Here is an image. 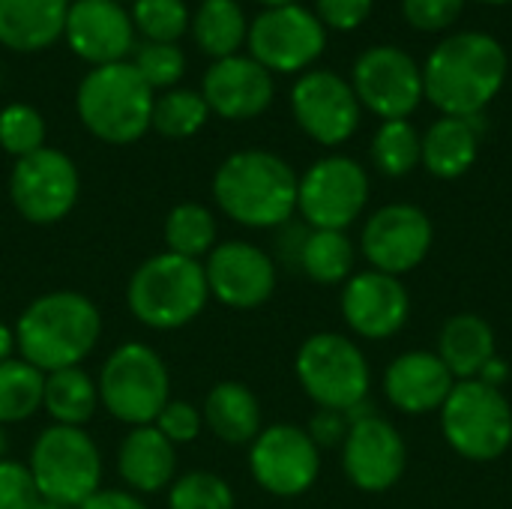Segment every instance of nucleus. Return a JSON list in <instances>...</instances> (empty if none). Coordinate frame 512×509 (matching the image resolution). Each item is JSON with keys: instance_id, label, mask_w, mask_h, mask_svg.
Instances as JSON below:
<instances>
[{"instance_id": "f257e3e1", "label": "nucleus", "mask_w": 512, "mask_h": 509, "mask_svg": "<svg viewBox=\"0 0 512 509\" xmlns=\"http://www.w3.org/2000/svg\"><path fill=\"white\" fill-rule=\"evenodd\" d=\"M507 81V51L492 33L465 30L429 54L423 93L444 117H477Z\"/></svg>"}, {"instance_id": "f03ea898", "label": "nucleus", "mask_w": 512, "mask_h": 509, "mask_svg": "<svg viewBox=\"0 0 512 509\" xmlns=\"http://www.w3.org/2000/svg\"><path fill=\"white\" fill-rule=\"evenodd\" d=\"M102 333L96 303L81 291H48L36 297L15 324L21 360L39 372L72 369L90 357Z\"/></svg>"}, {"instance_id": "7ed1b4c3", "label": "nucleus", "mask_w": 512, "mask_h": 509, "mask_svg": "<svg viewBox=\"0 0 512 509\" xmlns=\"http://www.w3.org/2000/svg\"><path fill=\"white\" fill-rule=\"evenodd\" d=\"M294 168L270 150L231 153L216 177L213 198L219 210L243 228H282L297 213Z\"/></svg>"}, {"instance_id": "20e7f679", "label": "nucleus", "mask_w": 512, "mask_h": 509, "mask_svg": "<svg viewBox=\"0 0 512 509\" xmlns=\"http://www.w3.org/2000/svg\"><path fill=\"white\" fill-rule=\"evenodd\" d=\"M210 300L204 264L174 252L147 258L129 279L126 303L138 324L150 330H180L192 324Z\"/></svg>"}, {"instance_id": "39448f33", "label": "nucleus", "mask_w": 512, "mask_h": 509, "mask_svg": "<svg viewBox=\"0 0 512 509\" xmlns=\"http://www.w3.org/2000/svg\"><path fill=\"white\" fill-rule=\"evenodd\" d=\"M153 90L132 63L93 66L75 96L78 117L105 144H132L150 129Z\"/></svg>"}, {"instance_id": "423d86ee", "label": "nucleus", "mask_w": 512, "mask_h": 509, "mask_svg": "<svg viewBox=\"0 0 512 509\" xmlns=\"http://www.w3.org/2000/svg\"><path fill=\"white\" fill-rule=\"evenodd\" d=\"M99 405L126 426H150L171 402V375L162 357L144 342L111 351L99 372Z\"/></svg>"}, {"instance_id": "0eeeda50", "label": "nucleus", "mask_w": 512, "mask_h": 509, "mask_svg": "<svg viewBox=\"0 0 512 509\" xmlns=\"http://www.w3.org/2000/svg\"><path fill=\"white\" fill-rule=\"evenodd\" d=\"M42 501L78 509L102 483V456L96 441L78 426L45 429L27 462Z\"/></svg>"}, {"instance_id": "6e6552de", "label": "nucleus", "mask_w": 512, "mask_h": 509, "mask_svg": "<svg viewBox=\"0 0 512 509\" xmlns=\"http://www.w3.org/2000/svg\"><path fill=\"white\" fill-rule=\"evenodd\" d=\"M447 444L468 462H495L512 444V408L504 390L483 381H456L441 408Z\"/></svg>"}, {"instance_id": "1a4fd4ad", "label": "nucleus", "mask_w": 512, "mask_h": 509, "mask_svg": "<svg viewBox=\"0 0 512 509\" xmlns=\"http://www.w3.org/2000/svg\"><path fill=\"white\" fill-rule=\"evenodd\" d=\"M303 393L318 408L348 411L369 399V363L360 345L342 333H315L309 336L294 363Z\"/></svg>"}, {"instance_id": "9d476101", "label": "nucleus", "mask_w": 512, "mask_h": 509, "mask_svg": "<svg viewBox=\"0 0 512 509\" xmlns=\"http://www.w3.org/2000/svg\"><path fill=\"white\" fill-rule=\"evenodd\" d=\"M369 201V174L348 156L318 159L297 183V210L315 231H345Z\"/></svg>"}, {"instance_id": "9b49d317", "label": "nucleus", "mask_w": 512, "mask_h": 509, "mask_svg": "<svg viewBox=\"0 0 512 509\" xmlns=\"http://www.w3.org/2000/svg\"><path fill=\"white\" fill-rule=\"evenodd\" d=\"M78 168L54 147H42L24 159H15L9 174V198L30 225H54L66 219L78 201Z\"/></svg>"}, {"instance_id": "f8f14e48", "label": "nucleus", "mask_w": 512, "mask_h": 509, "mask_svg": "<svg viewBox=\"0 0 512 509\" xmlns=\"http://www.w3.org/2000/svg\"><path fill=\"white\" fill-rule=\"evenodd\" d=\"M249 471L264 492L276 498H300L321 474V450L306 429L276 423L261 429L252 441Z\"/></svg>"}, {"instance_id": "ddd939ff", "label": "nucleus", "mask_w": 512, "mask_h": 509, "mask_svg": "<svg viewBox=\"0 0 512 509\" xmlns=\"http://www.w3.org/2000/svg\"><path fill=\"white\" fill-rule=\"evenodd\" d=\"M351 87L360 105L384 120H408L426 99L423 69L408 51L393 45H375L363 51L354 63Z\"/></svg>"}, {"instance_id": "4468645a", "label": "nucleus", "mask_w": 512, "mask_h": 509, "mask_svg": "<svg viewBox=\"0 0 512 509\" xmlns=\"http://www.w3.org/2000/svg\"><path fill=\"white\" fill-rule=\"evenodd\" d=\"M249 51L267 72H300L327 48V30L315 12L291 3L264 9L249 27Z\"/></svg>"}, {"instance_id": "2eb2a0df", "label": "nucleus", "mask_w": 512, "mask_h": 509, "mask_svg": "<svg viewBox=\"0 0 512 509\" xmlns=\"http://www.w3.org/2000/svg\"><path fill=\"white\" fill-rule=\"evenodd\" d=\"M432 240L435 228L426 210L414 204H387L375 210L363 225L360 249L372 270L402 276L426 261Z\"/></svg>"}, {"instance_id": "dca6fc26", "label": "nucleus", "mask_w": 512, "mask_h": 509, "mask_svg": "<svg viewBox=\"0 0 512 509\" xmlns=\"http://www.w3.org/2000/svg\"><path fill=\"white\" fill-rule=\"evenodd\" d=\"M291 111L297 126L318 144H345L360 126V99L354 87L336 72H306L291 90Z\"/></svg>"}, {"instance_id": "f3484780", "label": "nucleus", "mask_w": 512, "mask_h": 509, "mask_svg": "<svg viewBox=\"0 0 512 509\" xmlns=\"http://www.w3.org/2000/svg\"><path fill=\"white\" fill-rule=\"evenodd\" d=\"M210 297L231 309H258L276 291L273 258L246 240L216 243L204 261Z\"/></svg>"}, {"instance_id": "a211bd4d", "label": "nucleus", "mask_w": 512, "mask_h": 509, "mask_svg": "<svg viewBox=\"0 0 512 509\" xmlns=\"http://www.w3.org/2000/svg\"><path fill=\"white\" fill-rule=\"evenodd\" d=\"M408 465V447L396 426L384 417H369L351 423L348 438L342 444V468L345 477L369 495H381L393 489Z\"/></svg>"}, {"instance_id": "6ab92c4d", "label": "nucleus", "mask_w": 512, "mask_h": 509, "mask_svg": "<svg viewBox=\"0 0 512 509\" xmlns=\"http://www.w3.org/2000/svg\"><path fill=\"white\" fill-rule=\"evenodd\" d=\"M411 315V297L399 276L381 270L354 273L342 288L345 324L372 342L396 336Z\"/></svg>"}, {"instance_id": "aec40b11", "label": "nucleus", "mask_w": 512, "mask_h": 509, "mask_svg": "<svg viewBox=\"0 0 512 509\" xmlns=\"http://www.w3.org/2000/svg\"><path fill=\"white\" fill-rule=\"evenodd\" d=\"M63 36L81 60L108 66L123 63L132 51L135 24L120 0H72Z\"/></svg>"}, {"instance_id": "412c9836", "label": "nucleus", "mask_w": 512, "mask_h": 509, "mask_svg": "<svg viewBox=\"0 0 512 509\" xmlns=\"http://www.w3.org/2000/svg\"><path fill=\"white\" fill-rule=\"evenodd\" d=\"M201 96L225 120H252L273 102V75L252 57H222L204 72Z\"/></svg>"}, {"instance_id": "4be33fe9", "label": "nucleus", "mask_w": 512, "mask_h": 509, "mask_svg": "<svg viewBox=\"0 0 512 509\" xmlns=\"http://www.w3.org/2000/svg\"><path fill=\"white\" fill-rule=\"evenodd\" d=\"M453 387L456 378L432 351H408L384 372V393L390 405L408 417L441 411Z\"/></svg>"}, {"instance_id": "5701e85b", "label": "nucleus", "mask_w": 512, "mask_h": 509, "mask_svg": "<svg viewBox=\"0 0 512 509\" xmlns=\"http://www.w3.org/2000/svg\"><path fill=\"white\" fill-rule=\"evenodd\" d=\"M174 468V444L153 423L129 429L117 447V474L132 492L153 495L168 489V483H174Z\"/></svg>"}, {"instance_id": "b1692460", "label": "nucleus", "mask_w": 512, "mask_h": 509, "mask_svg": "<svg viewBox=\"0 0 512 509\" xmlns=\"http://www.w3.org/2000/svg\"><path fill=\"white\" fill-rule=\"evenodd\" d=\"M483 138V114L477 117H441L423 135L420 162L438 180L462 177L480 153Z\"/></svg>"}, {"instance_id": "393cba45", "label": "nucleus", "mask_w": 512, "mask_h": 509, "mask_svg": "<svg viewBox=\"0 0 512 509\" xmlns=\"http://www.w3.org/2000/svg\"><path fill=\"white\" fill-rule=\"evenodd\" d=\"M69 0H0V45L42 51L63 36Z\"/></svg>"}, {"instance_id": "a878e982", "label": "nucleus", "mask_w": 512, "mask_h": 509, "mask_svg": "<svg viewBox=\"0 0 512 509\" xmlns=\"http://www.w3.org/2000/svg\"><path fill=\"white\" fill-rule=\"evenodd\" d=\"M435 354L456 381H474L495 357V330L483 315L459 312L441 327Z\"/></svg>"}, {"instance_id": "bb28decb", "label": "nucleus", "mask_w": 512, "mask_h": 509, "mask_svg": "<svg viewBox=\"0 0 512 509\" xmlns=\"http://www.w3.org/2000/svg\"><path fill=\"white\" fill-rule=\"evenodd\" d=\"M204 426L225 444H252L261 432V402L240 381L216 384L201 408Z\"/></svg>"}, {"instance_id": "cd10ccee", "label": "nucleus", "mask_w": 512, "mask_h": 509, "mask_svg": "<svg viewBox=\"0 0 512 509\" xmlns=\"http://www.w3.org/2000/svg\"><path fill=\"white\" fill-rule=\"evenodd\" d=\"M99 405V387L96 381L81 369H57L45 375V393L42 408L51 414L54 426H84Z\"/></svg>"}, {"instance_id": "c85d7f7f", "label": "nucleus", "mask_w": 512, "mask_h": 509, "mask_svg": "<svg viewBox=\"0 0 512 509\" xmlns=\"http://www.w3.org/2000/svg\"><path fill=\"white\" fill-rule=\"evenodd\" d=\"M192 36L213 60L234 57L249 36L246 15L237 0H204L192 18Z\"/></svg>"}, {"instance_id": "c756f323", "label": "nucleus", "mask_w": 512, "mask_h": 509, "mask_svg": "<svg viewBox=\"0 0 512 509\" xmlns=\"http://www.w3.org/2000/svg\"><path fill=\"white\" fill-rule=\"evenodd\" d=\"M300 270L318 285H339L354 276V243L345 231H315L303 243Z\"/></svg>"}, {"instance_id": "7c9ffc66", "label": "nucleus", "mask_w": 512, "mask_h": 509, "mask_svg": "<svg viewBox=\"0 0 512 509\" xmlns=\"http://www.w3.org/2000/svg\"><path fill=\"white\" fill-rule=\"evenodd\" d=\"M45 372L30 366L27 360H3L0 363V426L21 423L42 408Z\"/></svg>"}, {"instance_id": "2f4dec72", "label": "nucleus", "mask_w": 512, "mask_h": 509, "mask_svg": "<svg viewBox=\"0 0 512 509\" xmlns=\"http://www.w3.org/2000/svg\"><path fill=\"white\" fill-rule=\"evenodd\" d=\"M165 243L168 252L183 258L198 261L201 255H210L216 246V216L195 201L177 204L165 219Z\"/></svg>"}, {"instance_id": "473e14b6", "label": "nucleus", "mask_w": 512, "mask_h": 509, "mask_svg": "<svg viewBox=\"0 0 512 509\" xmlns=\"http://www.w3.org/2000/svg\"><path fill=\"white\" fill-rule=\"evenodd\" d=\"M423 138L411 120H384L372 138V162L387 177H405L420 165Z\"/></svg>"}, {"instance_id": "72a5a7b5", "label": "nucleus", "mask_w": 512, "mask_h": 509, "mask_svg": "<svg viewBox=\"0 0 512 509\" xmlns=\"http://www.w3.org/2000/svg\"><path fill=\"white\" fill-rule=\"evenodd\" d=\"M210 108L195 90H165L153 99L150 126L165 138H192L207 123Z\"/></svg>"}, {"instance_id": "f704fd0d", "label": "nucleus", "mask_w": 512, "mask_h": 509, "mask_svg": "<svg viewBox=\"0 0 512 509\" xmlns=\"http://www.w3.org/2000/svg\"><path fill=\"white\" fill-rule=\"evenodd\" d=\"M132 24L147 42H174L189 30V6L183 0H132Z\"/></svg>"}, {"instance_id": "c9c22d12", "label": "nucleus", "mask_w": 512, "mask_h": 509, "mask_svg": "<svg viewBox=\"0 0 512 509\" xmlns=\"http://www.w3.org/2000/svg\"><path fill=\"white\" fill-rule=\"evenodd\" d=\"M168 509H234V492L219 474L189 471L171 483Z\"/></svg>"}, {"instance_id": "e433bc0d", "label": "nucleus", "mask_w": 512, "mask_h": 509, "mask_svg": "<svg viewBox=\"0 0 512 509\" xmlns=\"http://www.w3.org/2000/svg\"><path fill=\"white\" fill-rule=\"evenodd\" d=\"M0 147L24 159L45 147V120L33 105L12 102L0 111Z\"/></svg>"}, {"instance_id": "4c0bfd02", "label": "nucleus", "mask_w": 512, "mask_h": 509, "mask_svg": "<svg viewBox=\"0 0 512 509\" xmlns=\"http://www.w3.org/2000/svg\"><path fill=\"white\" fill-rule=\"evenodd\" d=\"M132 66L150 90H171L186 72V57L174 42H144L135 51Z\"/></svg>"}, {"instance_id": "58836bf2", "label": "nucleus", "mask_w": 512, "mask_h": 509, "mask_svg": "<svg viewBox=\"0 0 512 509\" xmlns=\"http://www.w3.org/2000/svg\"><path fill=\"white\" fill-rule=\"evenodd\" d=\"M42 501L27 465L0 459V509H36Z\"/></svg>"}, {"instance_id": "ea45409f", "label": "nucleus", "mask_w": 512, "mask_h": 509, "mask_svg": "<svg viewBox=\"0 0 512 509\" xmlns=\"http://www.w3.org/2000/svg\"><path fill=\"white\" fill-rule=\"evenodd\" d=\"M462 9H465V0H402V12L408 24L423 33L447 30L450 24L459 21Z\"/></svg>"}, {"instance_id": "a19ab883", "label": "nucleus", "mask_w": 512, "mask_h": 509, "mask_svg": "<svg viewBox=\"0 0 512 509\" xmlns=\"http://www.w3.org/2000/svg\"><path fill=\"white\" fill-rule=\"evenodd\" d=\"M153 426L171 441V444H189L201 435L204 417L195 405L189 402H168L159 417L153 420Z\"/></svg>"}, {"instance_id": "79ce46f5", "label": "nucleus", "mask_w": 512, "mask_h": 509, "mask_svg": "<svg viewBox=\"0 0 512 509\" xmlns=\"http://www.w3.org/2000/svg\"><path fill=\"white\" fill-rule=\"evenodd\" d=\"M375 0H318L315 15L324 27L333 30H354L372 15Z\"/></svg>"}, {"instance_id": "37998d69", "label": "nucleus", "mask_w": 512, "mask_h": 509, "mask_svg": "<svg viewBox=\"0 0 512 509\" xmlns=\"http://www.w3.org/2000/svg\"><path fill=\"white\" fill-rule=\"evenodd\" d=\"M348 429H351V423H348V417H345V411H333V408H318V414L309 420V438L318 444V450L321 447H339V444H345V438H348Z\"/></svg>"}, {"instance_id": "c03bdc74", "label": "nucleus", "mask_w": 512, "mask_h": 509, "mask_svg": "<svg viewBox=\"0 0 512 509\" xmlns=\"http://www.w3.org/2000/svg\"><path fill=\"white\" fill-rule=\"evenodd\" d=\"M309 237V225H294V222H285L279 228V258L291 267L300 270V255H303V243Z\"/></svg>"}, {"instance_id": "a18cd8bd", "label": "nucleus", "mask_w": 512, "mask_h": 509, "mask_svg": "<svg viewBox=\"0 0 512 509\" xmlns=\"http://www.w3.org/2000/svg\"><path fill=\"white\" fill-rule=\"evenodd\" d=\"M78 509H147L144 501L135 492H120V489H99L93 492Z\"/></svg>"}, {"instance_id": "49530a36", "label": "nucleus", "mask_w": 512, "mask_h": 509, "mask_svg": "<svg viewBox=\"0 0 512 509\" xmlns=\"http://www.w3.org/2000/svg\"><path fill=\"white\" fill-rule=\"evenodd\" d=\"M507 378H510V369H507V363L495 354V357L486 363V369L480 372V378H477V381H483V384H489V387H498V390H501Z\"/></svg>"}, {"instance_id": "de8ad7c7", "label": "nucleus", "mask_w": 512, "mask_h": 509, "mask_svg": "<svg viewBox=\"0 0 512 509\" xmlns=\"http://www.w3.org/2000/svg\"><path fill=\"white\" fill-rule=\"evenodd\" d=\"M15 330H9L6 324H0V363L3 360H12V351H15Z\"/></svg>"}, {"instance_id": "09e8293b", "label": "nucleus", "mask_w": 512, "mask_h": 509, "mask_svg": "<svg viewBox=\"0 0 512 509\" xmlns=\"http://www.w3.org/2000/svg\"><path fill=\"white\" fill-rule=\"evenodd\" d=\"M258 3H264L267 9H276V6H291L294 0H258Z\"/></svg>"}, {"instance_id": "8fccbe9b", "label": "nucleus", "mask_w": 512, "mask_h": 509, "mask_svg": "<svg viewBox=\"0 0 512 509\" xmlns=\"http://www.w3.org/2000/svg\"><path fill=\"white\" fill-rule=\"evenodd\" d=\"M36 509H72V507H63V504H51V501H39V507Z\"/></svg>"}, {"instance_id": "3c124183", "label": "nucleus", "mask_w": 512, "mask_h": 509, "mask_svg": "<svg viewBox=\"0 0 512 509\" xmlns=\"http://www.w3.org/2000/svg\"><path fill=\"white\" fill-rule=\"evenodd\" d=\"M480 3H495V6H501V3H512V0H480Z\"/></svg>"}, {"instance_id": "603ef678", "label": "nucleus", "mask_w": 512, "mask_h": 509, "mask_svg": "<svg viewBox=\"0 0 512 509\" xmlns=\"http://www.w3.org/2000/svg\"><path fill=\"white\" fill-rule=\"evenodd\" d=\"M3 450H6V441H3V432H0V459H3Z\"/></svg>"}, {"instance_id": "864d4df0", "label": "nucleus", "mask_w": 512, "mask_h": 509, "mask_svg": "<svg viewBox=\"0 0 512 509\" xmlns=\"http://www.w3.org/2000/svg\"><path fill=\"white\" fill-rule=\"evenodd\" d=\"M120 3H123V0H120Z\"/></svg>"}]
</instances>
